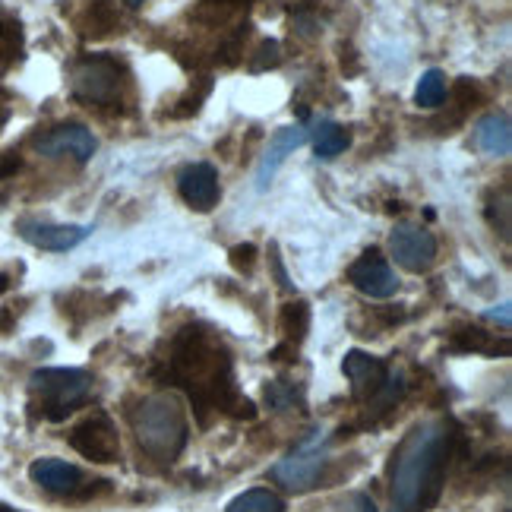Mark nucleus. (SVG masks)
<instances>
[{
	"mask_svg": "<svg viewBox=\"0 0 512 512\" xmlns=\"http://www.w3.org/2000/svg\"><path fill=\"white\" fill-rule=\"evenodd\" d=\"M452 433L443 421H427L405 437L389 471V512H427L437 503Z\"/></svg>",
	"mask_w": 512,
	"mask_h": 512,
	"instance_id": "f257e3e1",
	"label": "nucleus"
},
{
	"mask_svg": "<svg viewBox=\"0 0 512 512\" xmlns=\"http://www.w3.org/2000/svg\"><path fill=\"white\" fill-rule=\"evenodd\" d=\"M174 377L181 383L196 402H212L228 408L234 399L231 389V364H228V351L203 336L200 329H187V336L177 342L174 348Z\"/></svg>",
	"mask_w": 512,
	"mask_h": 512,
	"instance_id": "f03ea898",
	"label": "nucleus"
},
{
	"mask_svg": "<svg viewBox=\"0 0 512 512\" xmlns=\"http://www.w3.org/2000/svg\"><path fill=\"white\" fill-rule=\"evenodd\" d=\"M130 424L136 433V443H140L146 456L159 462H174L181 456V449L187 443V415L184 405L174 396H168V392L143 399L133 408Z\"/></svg>",
	"mask_w": 512,
	"mask_h": 512,
	"instance_id": "7ed1b4c3",
	"label": "nucleus"
},
{
	"mask_svg": "<svg viewBox=\"0 0 512 512\" xmlns=\"http://www.w3.org/2000/svg\"><path fill=\"white\" fill-rule=\"evenodd\" d=\"M29 383H32L35 408L48 421H64L92 392V377L76 367H42L32 373Z\"/></svg>",
	"mask_w": 512,
	"mask_h": 512,
	"instance_id": "20e7f679",
	"label": "nucleus"
},
{
	"mask_svg": "<svg viewBox=\"0 0 512 512\" xmlns=\"http://www.w3.org/2000/svg\"><path fill=\"white\" fill-rule=\"evenodd\" d=\"M326 465H329V437L326 430H317L298 449H291L285 459L275 462L272 478L285 490H291V494H307V490L320 484Z\"/></svg>",
	"mask_w": 512,
	"mask_h": 512,
	"instance_id": "39448f33",
	"label": "nucleus"
},
{
	"mask_svg": "<svg viewBox=\"0 0 512 512\" xmlns=\"http://www.w3.org/2000/svg\"><path fill=\"white\" fill-rule=\"evenodd\" d=\"M121 89V67L111 57H86L73 70V92L89 105H111Z\"/></svg>",
	"mask_w": 512,
	"mask_h": 512,
	"instance_id": "423d86ee",
	"label": "nucleus"
},
{
	"mask_svg": "<svg viewBox=\"0 0 512 512\" xmlns=\"http://www.w3.org/2000/svg\"><path fill=\"white\" fill-rule=\"evenodd\" d=\"M389 253L408 272H427L437 260V238L421 225H396L389 234Z\"/></svg>",
	"mask_w": 512,
	"mask_h": 512,
	"instance_id": "0eeeda50",
	"label": "nucleus"
},
{
	"mask_svg": "<svg viewBox=\"0 0 512 512\" xmlns=\"http://www.w3.org/2000/svg\"><path fill=\"white\" fill-rule=\"evenodd\" d=\"M70 446L80 452V456L92 462H117L121 456V437H117V427L111 424L108 415H92L80 427L70 433Z\"/></svg>",
	"mask_w": 512,
	"mask_h": 512,
	"instance_id": "6e6552de",
	"label": "nucleus"
},
{
	"mask_svg": "<svg viewBox=\"0 0 512 512\" xmlns=\"http://www.w3.org/2000/svg\"><path fill=\"white\" fill-rule=\"evenodd\" d=\"M35 149L42 155H48V159L73 155L76 162H89L95 155V149H98V140L92 136V130L83 127V124H61V127L48 130L45 136H38Z\"/></svg>",
	"mask_w": 512,
	"mask_h": 512,
	"instance_id": "1a4fd4ad",
	"label": "nucleus"
},
{
	"mask_svg": "<svg viewBox=\"0 0 512 512\" xmlns=\"http://www.w3.org/2000/svg\"><path fill=\"white\" fill-rule=\"evenodd\" d=\"M348 282L361 294H367V298H377V301L392 298V294L399 291L396 272H392V266L383 260L377 250H367L361 260L348 269Z\"/></svg>",
	"mask_w": 512,
	"mask_h": 512,
	"instance_id": "9d476101",
	"label": "nucleus"
},
{
	"mask_svg": "<svg viewBox=\"0 0 512 512\" xmlns=\"http://www.w3.org/2000/svg\"><path fill=\"white\" fill-rule=\"evenodd\" d=\"M342 373H345L348 383H351L354 399H377V392L389 380V367L380 358H373V354L358 351V348L345 354Z\"/></svg>",
	"mask_w": 512,
	"mask_h": 512,
	"instance_id": "9b49d317",
	"label": "nucleus"
},
{
	"mask_svg": "<svg viewBox=\"0 0 512 512\" xmlns=\"http://www.w3.org/2000/svg\"><path fill=\"white\" fill-rule=\"evenodd\" d=\"M29 478L54 497H76L86 487L83 471L64 459H35L29 465Z\"/></svg>",
	"mask_w": 512,
	"mask_h": 512,
	"instance_id": "f8f14e48",
	"label": "nucleus"
},
{
	"mask_svg": "<svg viewBox=\"0 0 512 512\" xmlns=\"http://www.w3.org/2000/svg\"><path fill=\"white\" fill-rule=\"evenodd\" d=\"M307 140H310V130H307L304 124L282 127L279 133H275L272 140H269L266 155L260 159V165H256V190H260V193H263V190H269L275 171H279V168H282V162L288 159V155H291L294 149H301Z\"/></svg>",
	"mask_w": 512,
	"mask_h": 512,
	"instance_id": "ddd939ff",
	"label": "nucleus"
},
{
	"mask_svg": "<svg viewBox=\"0 0 512 512\" xmlns=\"http://www.w3.org/2000/svg\"><path fill=\"white\" fill-rule=\"evenodd\" d=\"M19 234L32 244V247H42V250H54V253H64L80 247L92 228L89 225H48V222H19Z\"/></svg>",
	"mask_w": 512,
	"mask_h": 512,
	"instance_id": "4468645a",
	"label": "nucleus"
},
{
	"mask_svg": "<svg viewBox=\"0 0 512 512\" xmlns=\"http://www.w3.org/2000/svg\"><path fill=\"white\" fill-rule=\"evenodd\" d=\"M177 190H181L184 203L206 212L219 203V171H215L209 162L187 165L181 171V177H177Z\"/></svg>",
	"mask_w": 512,
	"mask_h": 512,
	"instance_id": "2eb2a0df",
	"label": "nucleus"
},
{
	"mask_svg": "<svg viewBox=\"0 0 512 512\" xmlns=\"http://www.w3.org/2000/svg\"><path fill=\"white\" fill-rule=\"evenodd\" d=\"M475 140L481 146V152L494 155V159H506L512 149V124L506 111H490L478 121Z\"/></svg>",
	"mask_w": 512,
	"mask_h": 512,
	"instance_id": "dca6fc26",
	"label": "nucleus"
},
{
	"mask_svg": "<svg viewBox=\"0 0 512 512\" xmlns=\"http://www.w3.org/2000/svg\"><path fill=\"white\" fill-rule=\"evenodd\" d=\"M310 136H313V149H317V159H336V155H342L351 146V133L336 121H320L310 130Z\"/></svg>",
	"mask_w": 512,
	"mask_h": 512,
	"instance_id": "f3484780",
	"label": "nucleus"
},
{
	"mask_svg": "<svg viewBox=\"0 0 512 512\" xmlns=\"http://www.w3.org/2000/svg\"><path fill=\"white\" fill-rule=\"evenodd\" d=\"M225 512H285V503L279 494H272L266 487H253V490H244L238 494Z\"/></svg>",
	"mask_w": 512,
	"mask_h": 512,
	"instance_id": "a211bd4d",
	"label": "nucleus"
},
{
	"mask_svg": "<svg viewBox=\"0 0 512 512\" xmlns=\"http://www.w3.org/2000/svg\"><path fill=\"white\" fill-rule=\"evenodd\" d=\"M446 98V73L443 70H427L421 80H418V89H415V105L418 108H440Z\"/></svg>",
	"mask_w": 512,
	"mask_h": 512,
	"instance_id": "6ab92c4d",
	"label": "nucleus"
},
{
	"mask_svg": "<svg viewBox=\"0 0 512 512\" xmlns=\"http://www.w3.org/2000/svg\"><path fill=\"white\" fill-rule=\"evenodd\" d=\"M279 329L291 339V345L301 342L307 336V329H310V307L304 301L285 304L282 307V317H279Z\"/></svg>",
	"mask_w": 512,
	"mask_h": 512,
	"instance_id": "aec40b11",
	"label": "nucleus"
},
{
	"mask_svg": "<svg viewBox=\"0 0 512 512\" xmlns=\"http://www.w3.org/2000/svg\"><path fill=\"white\" fill-rule=\"evenodd\" d=\"M19 51H23L19 23H0V61H16Z\"/></svg>",
	"mask_w": 512,
	"mask_h": 512,
	"instance_id": "412c9836",
	"label": "nucleus"
},
{
	"mask_svg": "<svg viewBox=\"0 0 512 512\" xmlns=\"http://www.w3.org/2000/svg\"><path fill=\"white\" fill-rule=\"evenodd\" d=\"M89 26H92L89 29L92 35H105L117 26V16H114L108 0H95V4L89 7Z\"/></svg>",
	"mask_w": 512,
	"mask_h": 512,
	"instance_id": "4be33fe9",
	"label": "nucleus"
},
{
	"mask_svg": "<svg viewBox=\"0 0 512 512\" xmlns=\"http://www.w3.org/2000/svg\"><path fill=\"white\" fill-rule=\"evenodd\" d=\"M279 61H282V48H279V42H263L260 51H256V57L250 61V70H253V73H263L266 67H279Z\"/></svg>",
	"mask_w": 512,
	"mask_h": 512,
	"instance_id": "5701e85b",
	"label": "nucleus"
},
{
	"mask_svg": "<svg viewBox=\"0 0 512 512\" xmlns=\"http://www.w3.org/2000/svg\"><path fill=\"white\" fill-rule=\"evenodd\" d=\"M266 402H269L272 408L285 411V408H291L294 402L301 405V396H298V392H294L291 386H282V383H269V386H266Z\"/></svg>",
	"mask_w": 512,
	"mask_h": 512,
	"instance_id": "b1692460",
	"label": "nucleus"
},
{
	"mask_svg": "<svg viewBox=\"0 0 512 512\" xmlns=\"http://www.w3.org/2000/svg\"><path fill=\"white\" fill-rule=\"evenodd\" d=\"M253 260H256V247L253 244H241V247L231 250V266L238 269V272H250Z\"/></svg>",
	"mask_w": 512,
	"mask_h": 512,
	"instance_id": "393cba45",
	"label": "nucleus"
},
{
	"mask_svg": "<svg viewBox=\"0 0 512 512\" xmlns=\"http://www.w3.org/2000/svg\"><path fill=\"white\" fill-rule=\"evenodd\" d=\"M456 348H462V351H481V348H487V339H484L481 329H465L462 339L456 342Z\"/></svg>",
	"mask_w": 512,
	"mask_h": 512,
	"instance_id": "a878e982",
	"label": "nucleus"
},
{
	"mask_svg": "<svg viewBox=\"0 0 512 512\" xmlns=\"http://www.w3.org/2000/svg\"><path fill=\"white\" fill-rule=\"evenodd\" d=\"M487 320H500L506 329H509V323H512V313H509V304H503L500 310H487Z\"/></svg>",
	"mask_w": 512,
	"mask_h": 512,
	"instance_id": "bb28decb",
	"label": "nucleus"
},
{
	"mask_svg": "<svg viewBox=\"0 0 512 512\" xmlns=\"http://www.w3.org/2000/svg\"><path fill=\"white\" fill-rule=\"evenodd\" d=\"M351 512H377V506H373V500L370 497H364V494H358V497H354L351 500Z\"/></svg>",
	"mask_w": 512,
	"mask_h": 512,
	"instance_id": "cd10ccee",
	"label": "nucleus"
},
{
	"mask_svg": "<svg viewBox=\"0 0 512 512\" xmlns=\"http://www.w3.org/2000/svg\"><path fill=\"white\" fill-rule=\"evenodd\" d=\"M206 4H212V7H241L244 4V0H206Z\"/></svg>",
	"mask_w": 512,
	"mask_h": 512,
	"instance_id": "c85d7f7f",
	"label": "nucleus"
},
{
	"mask_svg": "<svg viewBox=\"0 0 512 512\" xmlns=\"http://www.w3.org/2000/svg\"><path fill=\"white\" fill-rule=\"evenodd\" d=\"M19 168V159H10L7 165H4V174H10V171H16Z\"/></svg>",
	"mask_w": 512,
	"mask_h": 512,
	"instance_id": "c756f323",
	"label": "nucleus"
},
{
	"mask_svg": "<svg viewBox=\"0 0 512 512\" xmlns=\"http://www.w3.org/2000/svg\"><path fill=\"white\" fill-rule=\"evenodd\" d=\"M7 117H10V111H7L4 105H0V127H4V124H7Z\"/></svg>",
	"mask_w": 512,
	"mask_h": 512,
	"instance_id": "7c9ffc66",
	"label": "nucleus"
},
{
	"mask_svg": "<svg viewBox=\"0 0 512 512\" xmlns=\"http://www.w3.org/2000/svg\"><path fill=\"white\" fill-rule=\"evenodd\" d=\"M10 288V275H0V291H7Z\"/></svg>",
	"mask_w": 512,
	"mask_h": 512,
	"instance_id": "2f4dec72",
	"label": "nucleus"
},
{
	"mask_svg": "<svg viewBox=\"0 0 512 512\" xmlns=\"http://www.w3.org/2000/svg\"><path fill=\"white\" fill-rule=\"evenodd\" d=\"M127 4H130V7H143V4H146V0H127Z\"/></svg>",
	"mask_w": 512,
	"mask_h": 512,
	"instance_id": "473e14b6",
	"label": "nucleus"
},
{
	"mask_svg": "<svg viewBox=\"0 0 512 512\" xmlns=\"http://www.w3.org/2000/svg\"><path fill=\"white\" fill-rule=\"evenodd\" d=\"M0 512H19V509H13V506H4V503H0Z\"/></svg>",
	"mask_w": 512,
	"mask_h": 512,
	"instance_id": "72a5a7b5",
	"label": "nucleus"
}]
</instances>
